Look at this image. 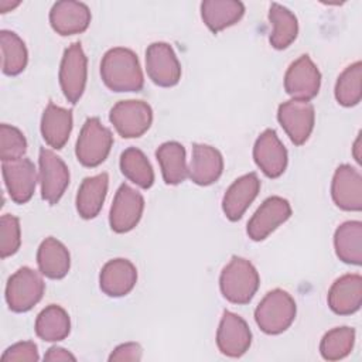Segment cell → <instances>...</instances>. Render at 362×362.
<instances>
[{"instance_id":"cell-1","label":"cell","mask_w":362,"mask_h":362,"mask_svg":"<svg viewBox=\"0 0 362 362\" xmlns=\"http://www.w3.org/2000/svg\"><path fill=\"white\" fill-rule=\"evenodd\" d=\"M100 76L113 92H139L144 83L137 55L123 47L112 48L103 55Z\"/></svg>"},{"instance_id":"cell-2","label":"cell","mask_w":362,"mask_h":362,"mask_svg":"<svg viewBox=\"0 0 362 362\" xmlns=\"http://www.w3.org/2000/svg\"><path fill=\"white\" fill-rule=\"evenodd\" d=\"M259 273L246 259L233 256L223 267L219 277V287L223 297L233 304L249 303L259 288Z\"/></svg>"},{"instance_id":"cell-3","label":"cell","mask_w":362,"mask_h":362,"mask_svg":"<svg viewBox=\"0 0 362 362\" xmlns=\"http://www.w3.org/2000/svg\"><path fill=\"white\" fill-rule=\"evenodd\" d=\"M296 318V303L293 297L281 290L269 291L255 310V320L259 328L270 335L286 331Z\"/></svg>"},{"instance_id":"cell-4","label":"cell","mask_w":362,"mask_h":362,"mask_svg":"<svg viewBox=\"0 0 362 362\" xmlns=\"http://www.w3.org/2000/svg\"><path fill=\"white\" fill-rule=\"evenodd\" d=\"M113 144V136L98 117L88 119L76 140L75 154L78 161L85 167H96L102 164Z\"/></svg>"},{"instance_id":"cell-5","label":"cell","mask_w":362,"mask_h":362,"mask_svg":"<svg viewBox=\"0 0 362 362\" xmlns=\"http://www.w3.org/2000/svg\"><path fill=\"white\" fill-rule=\"evenodd\" d=\"M44 280L35 270L30 267L18 269L7 281L6 301L14 313H25L31 310L44 294Z\"/></svg>"},{"instance_id":"cell-6","label":"cell","mask_w":362,"mask_h":362,"mask_svg":"<svg viewBox=\"0 0 362 362\" xmlns=\"http://www.w3.org/2000/svg\"><path fill=\"white\" fill-rule=\"evenodd\" d=\"M109 119L122 137L134 139L148 130L153 110L143 100H120L110 109Z\"/></svg>"},{"instance_id":"cell-7","label":"cell","mask_w":362,"mask_h":362,"mask_svg":"<svg viewBox=\"0 0 362 362\" xmlns=\"http://www.w3.org/2000/svg\"><path fill=\"white\" fill-rule=\"evenodd\" d=\"M88 59L79 42L71 44L62 57L59 68L61 89L71 103H76L86 85Z\"/></svg>"},{"instance_id":"cell-8","label":"cell","mask_w":362,"mask_h":362,"mask_svg":"<svg viewBox=\"0 0 362 362\" xmlns=\"http://www.w3.org/2000/svg\"><path fill=\"white\" fill-rule=\"evenodd\" d=\"M277 120L296 146L304 144L314 129V106L307 100H287L279 106Z\"/></svg>"},{"instance_id":"cell-9","label":"cell","mask_w":362,"mask_h":362,"mask_svg":"<svg viewBox=\"0 0 362 362\" xmlns=\"http://www.w3.org/2000/svg\"><path fill=\"white\" fill-rule=\"evenodd\" d=\"M40 184L41 197L51 205L57 204L69 184V170L64 160L52 150H40Z\"/></svg>"},{"instance_id":"cell-10","label":"cell","mask_w":362,"mask_h":362,"mask_svg":"<svg viewBox=\"0 0 362 362\" xmlns=\"http://www.w3.org/2000/svg\"><path fill=\"white\" fill-rule=\"evenodd\" d=\"M321 85V74L308 55H301L284 75V89L296 100L310 102L317 96Z\"/></svg>"},{"instance_id":"cell-11","label":"cell","mask_w":362,"mask_h":362,"mask_svg":"<svg viewBox=\"0 0 362 362\" xmlns=\"http://www.w3.org/2000/svg\"><path fill=\"white\" fill-rule=\"evenodd\" d=\"M144 209L143 195L127 184H122L116 191L110 206L109 223L112 230L124 233L132 230L140 221Z\"/></svg>"},{"instance_id":"cell-12","label":"cell","mask_w":362,"mask_h":362,"mask_svg":"<svg viewBox=\"0 0 362 362\" xmlns=\"http://www.w3.org/2000/svg\"><path fill=\"white\" fill-rule=\"evenodd\" d=\"M146 68L150 79L163 88L178 83L181 78L180 61L167 42H153L146 51Z\"/></svg>"},{"instance_id":"cell-13","label":"cell","mask_w":362,"mask_h":362,"mask_svg":"<svg viewBox=\"0 0 362 362\" xmlns=\"http://www.w3.org/2000/svg\"><path fill=\"white\" fill-rule=\"evenodd\" d=\"M1 173L10 198L16 204L28 202L35 191L37 184V170L33 161L24 157L3 161Z\"/></svg>"},{"instance_id":"cell-14","label":"cell","mask_w":362,"mask_h":362,"mask_svg":"<svg viewBox=\"0 0 362 362\" xmlns=\"http://www.w3.org/2000/svg\"><path fill=\"white\" fill-rule=\"evenodd\" d=\"M291 215V206L281 197H270L253 214L247 222V235L252 240L266 239L276 228L284 223Z\"/></svg>"},{"instance_id":"cell-15","label":"cell","mask_w":362,"mask_h":362,"mask_svg":"<svg viewBox=\"0 0 362 362\" xmlns=\"http://www.w3.org/2000/svg\"><path fill=\"white\" fill-rule=\"evenodd\" d=\"M252 344V332L246 321L235 313L225 311L218 331L216 345L219 351L230 358L242 356Z\"/></svg>"},{"instance_id":"cell-16","label":"cell","mask_w":362,"mask_h":362,"mask_svg":"<svg viewBox=\"0 0 362 362\" xmlns=\"http://www.w3.org/2000/svg\"><path fill=\"white\" fill-rule=\"evenodd\" d=\"M331 195L335 205L344 211L358 212L362 209V175L349 165H339L332 177Z\"/></svg>"},{"instance_id":"cell-17","label":"cell","mask_w":362,"mask_h":362,"mask_svg":"<svg viewBox=\"0 0 362 362\" xmlns=\"http://www.w3.org/2000/svg\"><path fill=\"white\" fill-rule=\"evenodd\" d=\"M253 158L269 178L280 177L287 167V150L273 129H266L256 140Z\"/></svg>"},{"instance_id":"cell-18","label":"cell","mask_w":362,"mask_h":362,"mask_svg":"<svg viewBox=\"0 0 362 362\" xmlns=\"http://www.w3.org/2000/svg\"><path fill=\"white\" fill-rule=\"evenodd\" d=\"M49 23L61 35L83 33L90 23V11L86 4L72 0L57 1L49 11Z\"/></svg>"},{"instance_id":"cell-19","label":"cell","mask_w":362,"mask_h":362,"mask_svg":"<svg viewBox=\"0 0 362 362\" xmlns=\"http://www.w3.org/2000/svg\"><path fill=\"white\" fill-rule=\"evenodd\" d=\"M260 189V181L255 173L245 174L233 181L222 199L223 214L229 221H238L243 216L249 205L255 201Z\"/></svg>"},{"instance_id":"cell-20","label":"cell","mask_w":362,"mask_h":362,"mask_svg":"<svg viewBox=\"0 0 362 362\" xmlns=\"http://www.w3.org/2000/svg\"><path fill=\"white\" fill-rule=\"evenodd\" d=\"M137 281V270L127 259L109 260L100 272L99 284L109 297H122L129 294Z\"/></svg>"},{"instance_id":"cell-21","label":"cell","mask_w":362,"mask_h":362,"mask_svg":"<svg viewBox=\"0 0 362 362\" xmlns=\"http://www.w3.org/2000/svg\"><path fill=\"white\" fill-rule=\"evenodd\" d=\"M362 277L359 274H345L334 281L328 291V305L339 315H349L361 308Z\"/></svg>"},{"instance_id":"cell-22","label":"cell","mask_w":362,"mask_h":362,"mask_svg":"<svg viewBox=\"0 0 362 362\" xmlns=\"http://www.w3.org/2000/svg\"><path fill=\"white\" fill-rule=\"evenodd\" d=\"M223 171V158L221 153L208 144H194L192 158L188 175L197 185H209L215 182Z\"/></svg>"},{"instance_id":"cell-23","label":"cell","mask_w":362,"mask_h":362,"mask_svg":"<svg viewBox=\"0 0 362 362\" xmlns=\"http://www.w3.org/2000/svg\"><path fill=\"white\" fill-rule=\"evenodd\" d=\"M72 130V112L48 103L41 117V134L52 148H62Z\"/></svg>"},{"instance_id":"cell-24","label":"cell","mask_w":362,"mask_h":362,"mask_svg":"<svg viewBox=\"0 0 362 362\" xmlns=\"http://www.w3.org/2000/svg\"><path fill=\"white\" fill-rule=\"evenodd\" d=\"M243 13L245 6L238 0H205L201 3L202 20L214 34L236 24Z\"/></svg>"},{"instance_id":"cell-25","label":"cell","mask_w":362,"mask_h":362,"mask_svg":"<svg viewBox=\"0 0 362 362\" xmlns=\"http://www.w3.org/2000/svg\"><path fill=\"white\" fill-rule=\"evenodd\" d=\"M37 263L41 274L48 279H62L69 272L71 257L68 249L55 238L41 242L37 252Z\"/></svg>"},{"instance_id":"cell-26","label":"cell","mask_w":362,"mask_h":362,"mask_svg":"<svg viewBox=\"0 0 362 362\" xmlns=\"http://www.w3.org/2000/svg\"><path fill=\"white\" fill-rule=\"evenodd\" d=\"M109 185L106 173L88 177L82 181L76 194V209L83 219L95 218L105 202Z\"/></svg>"},{"instance_id":"cell-27","label":"cell","mask_w":362,"mask_h":362,"mask_svg":"<svg viewBox=\"0 0 362 362\" xmlns=\"http://www.w3.org/2000/svg\"><path fill=\"white\" fill-rule=\"evenodd\" d=\"M334 246L339 260L359 266L362 263V223L359 221L341 223L334 235Z\"/></svg>"},{"instance_id":"cell-28","label":"cell","mask_w":362,"mask_h":362,"mask_svg":"<svg viewBox=\"0 0 362 362\" xmlns=\"http://www.w3.org/2000/svg\"><path fill=\"white\" fill-rule=\"evenodd\" d=\"M157 161L161 167V174L165 184H181L188 175L185 161V148L177 141L163 143L156 151Z\"/></svg>"},{"instance_id":"cell-29","label":"cell","mask_w":362,"mask_h":362,"mask_svg":"<svg viewBox=\"0 0 362 362\" xmlns=\"http://www.w3.org/2000/svg\"><path fill=\"white\" fill-rule=\"evenodd\" d=\"M71 331V321L68 313L57 305L45 307L35 320V334L47 342L62 341Z\"/></svg>"},{"instance_id":"cell-30","label":"cell","mask_w":362,"mask_h":362,"mask_svg":"<svg viewBox=\"0 0 362 362\" xmlns=\"http://www.w3.org/2000/svg\"><path fill=\"white\" fill-rule=\"evenodd\" d=\"M269 20L273 25L270 44L276 49L287 48L297 37L298 23L296 16L284 6L273 3L269 10Z\"/></svg>"},{"instance_id":"cell-31","label":"cell","mask_w":362,"mask_h":362,"mask_svg":"<svg viewBox=\"0 0 362 362\" xmlns=\"http://www.w3.org/2000/svg\"><path fill=\"white\" fill-rule=\"evenodd\" d=\"M120 170L126 178L140 188H150L154 182V173L144 153L136 147L126 148L120 156Z\"/></svg>"},{"instance_id":"cell-32","label":"cell","mask_w":362,"mask_h":362,"mask_svg":"<svg viewBox=\"0 0 362 362\" xmlns=\"http://www.w3.org/2000/svg\"><path fill=\"white\" fill-rule=\"evenodd\" d=\"M0 44L3 55V72L10 76L23 72L28 59L27 48L23 40L13 31L1 30Z\"/></svg>"},{"instance_id":"cell-33","label":"cell","mask_w":362,"mask_h":362,"mask_svg":"<svg viewBox=\"0 0 362 362\" xmlns=\"http://www.w3.org/2000/svg\"><path fill=\"white\" fill-rule=\"evenodd\" d=\"M362 98V64L354 62L338 76L335 83V99L339 105L351 107Z\"/></svg>"},{"instance_id":"cell-34","label":"cell","mask_w":362,"mask_h":362,"mask_svg":"<svg viewBox=\"0 0 362 362\" xmlns=\"http://www.w3.org/2000/svg\"><path fill=\"white\" fill-rule=\"evenodd\" d=\"M355 342V329L338 327L328 331L320 344L321 356L327 361H338L351 354Z\"/></svg>"},{"instance_id":"cell-35","label":"cell","mask_w":362,"mask_h":362,"mask_svg":"<svg viewBox=\"0 0 362 362\" xmlns=\"http://www.w3.org/2000/svg\"><path fill=\"white\" fill-rule=\"evenodd\" d=\"M27 151L24 134L14 126L3 123L0 126V157L1 161L23 158Z\"/></svg>"},{"instance_id":"cell-36","label":"cell","mask_w":362,"mask_h":362,"mask_svg":"<svg viewBox=\"0 0 362 362\" xmlns=\"http://www.w3.org/2000/svg\"><path fill=\"white\" fill-rule=\"evenodd\" d=\"M21 243L20 222L13 215H3L0 218V255L3 259L14 255Z\"/></svg>"},{"instance_id":"cell-37","label":"cell","mask_w":362,"mask_h":362,"mask_svg":"<svg viewBox=\"0 0 362 362\" xmlns=\"http://www.w3.org/2000/svg\"><path fill=\"white\" fill-rule=\"evenodd\" d=\"M38 359L37 345L31 341L17 342L1 355V362H37Z\"/></svg>"},{"instance_id":"cell-38","label":"cell","mask_w":362,"mask_h":362,"mask_svg":"<svg viewBox=\"0 0 362 362\" xmlns=\"http://www.w3.org/2000/svg\"><path fill=\"white\" fill-rule=\"evenodd\" d=\"M143 349L136 342H126L113 349L109 361H140Z\"/></svg>"},{"instance_id":"cell-39","label":"cell","mask_w":362,"mask_h":362,"mask_svg":"<svg viewBox=\"0 0 362 362\" xmlns=\"http://www.w3.org/2000/svg\"><path fill=\"white\" fill-rule=\"evenodd\" d=\"M76 358L66 349L59 346H52L48 349V352L44 355V361H75Z\"/></svg>"},{"instance_id":"cell-40","label":"cell","mask_w":362,"mask_h":362,"mask_svg":"<svg viewBox=\"0 0 362 362\" xmlns=\"http://www.w3.org/2000/svg\"><path fill=\"white\" fill-rule=\"evenodd\" d=\"M352 154H354L356 163H361V161H362V160H361V157H362V154H361V133L358 134V137H356V140H355V143H354Z\"/></svg>"},{"instance_id":"cell-41","label":"cell","mask_w":362,"mask_h":362,"mask_svg":"<svg viewBox=\"0 0 362 362\" xmlns=\"http://www.w3.org/2000/svg\"><path fill=\"white\" fill-rule=\"evenodd\" d=\"M20 4V1H7V0H1L0 1V10L1 13H7L11 11L13 8H16Z\"/></svg>"}]
</instances>
